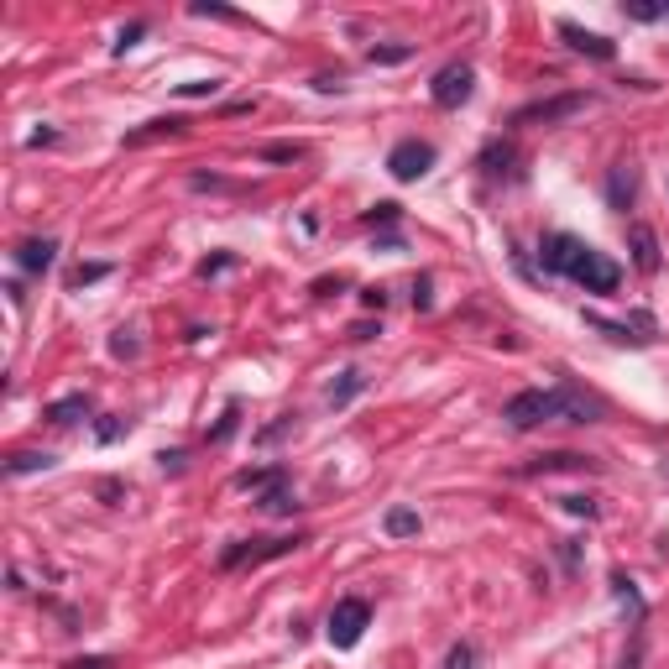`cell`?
<instances>
[{"instance_id": "1", "label": "cell", "mask_w": 669, "mask_h": 669, "mask_svg": "<svg viewBox=\"0 0 669 669\" xmlns=\"http://www.w3.org/2000/svg\"><path fill=\"white\" fill-rule=\"evenodd\" d=\"M502 419L513 424V429H539V424H549V419H560V387H555V392L528 387V392H518V398H507Z\"/></svg>"}, {"instance_id": "2", "label": "cell", "mask_w": 669, "mask_h": 669, "mask_svg": "<svg viewBox=\"0 0 669 669\" xmlns=\"http://www.w3.org/2000/svg\"><path fill=\"white\" fill-rule=\"evenodd\" d=\"M586 105H591V95H581V89L549 95V100H534V105L513 110V126H560V121H570V115H581Z\"/></svg>"}, {"instance_id": "3", "label": "cell", "mask_w": 669, "mask_h": 669, "mask_svg": "<svg viewBox=\"0 0 669 669\" xmlns=\"http://www.w3.org/2000/svg\"><path fill=\"white\" fill-rule=\"evenodd\" d=\"M471 89H476V68L471 63H445L440 74H434V84H429V100L440 110H460L471 100Z\"/></svg>"}, {"instance_id": "4", "label": "cell", "mask_w": 669, "mask_h": 669, "mask_svg": "<svg viewBox=\"0 0 669 669\" xmlns=\"http://www.w3.org/2000/svg\"><path fill=\"white\" fill-rule=\"evenodd\" d=\"M570 283H581L586 293H617V283H622V267L617 262H607L602 251H581V257H575V267L565 272Z\"/></svg>"}, {"instance_id": "5", "label": "cell", "mask_w": 669, "mask_h": 669, "mask_svg": "<svg viewBox=\"0 0 669 669\" xmlns=\"http://www.w3.org/2000/svg\"><path fill=\"white\" fill-rule=\"evenodd\" d=\"M366 622H372V607H366L361 596H345V602H335V612H330V643L335 649H356Z\"/></svg>"}, {"instance_id": "6", "label": "cell", "mask_w": 669, "mask_h": 669, "mask_svg": "<svg viewBox=\"0 0 669 669\" xmlns=\"http://www.w3.org/2000/svg\"><path fill=\"white\" fill-rule=\"evenodd\" d=\"M434 168V147L419 142V136H408V142H398L387 152V173L398 178V183H413V178H424Z\"/></svg>"}, {"instance_id": "7", "label": "cell", "mask_w": 669, "mask_h": 669, "mask_svg": "<svg viewBox=\"0 0 669 669\" xmlns=\"http://www.w3.org/2000/svg\"><path fill=\"white\" fill-rule=\"evenodd\" d=\"M298 544H304V539H257V544H230L225 555H220V565H225V570H236V565H262V560H283V555H293Z\"/></svg>"}, {"instance_id": "8", "label": "cell", "mask_w": 669, "mask_h": 669, "mask_svg": "<svg viewBox=\"0 0 669 669\" xmlns=\"http://www.w3.org/2000/svg\"><path fill=\"white\" fill-rule=\"evenodd\" d=\"M581 251H586V241L581 236H565V230H549V236L539 241V257H544L549 272H570Z\"/></svg>"}, {"instance_id": "9", "label": "cell", "mask_w": 669, "mask_h": 669, "mask_svg": "<svg viewBox=\"0 0 669 669\" xmlns=\"http://www.w3.org/2000/svg\"><path fill=\"white\" fill-rule=\"evenodd\" d=\"M591 330H602V335H612V340H622V345H643V340H654V319L649 314H633V319H602V314H591Z\"/></svg>"}, {"instance_id": "10", "label": "cell", "mask_w": 669, "mask_h": 669, "mask_svg": "<svg viewBox=\"0 0 669 669\" xmlns=\"http://www.w3.org/2000/svg\"><path fill=\"white\" fill-rule=\"evenodd\" d=\"M560 419L596 424V419H602V398H591V392H581L575 382H560Z\"/></svg>"}, {"instance_id": "11", "label": "cell", "mask_w": 669, "mask_h": 669, "mask_svg": "<svg viewBox=\"0 0 669 669\" xmlns=\"http://www.w3.org/2000/svg\"><path fill=\"white\" fill-rule=\"evenodd\" d=\"M560 37L570 42L575 53H586V58H596V63H612V58H617V48H612L602 32H586V27H575V21H560Z\"/></svg>"}, {"instance_id": "12", "label": "cell", "mask_w": 669, "mask_h": 669, "mask_svg": "<svg viewBox=\"0 0 669 669\" xmlns=\"http://www.w3.org/2000/svg\"><path fill=\"white\" fill-rule=\"evenodd\" d=\"M628 251H633V267L638 272H659V236H654V225L633 220L628 225Z\"/></svg>"}, {"instance_id": "13", "label": "cell", "mask_w": 669, "mask_h": 669, "mask_svg": "<svg viewBox=\"0 0 669 669\" xmlns=\"http://www.w3.org/2000/svg\"><path fill=\"white\" fill-rule=\"evenodd\" d=\"M591 460L575 450H555V455H534L528 466H518V476H555V471H586Z\"/></svg>"}, {"instance_id": "14", "label": "cell", "mask_w": 669, "mask_h": 669, "mask_svg": "<svg viewBox=\"0 0 669 669\" xmlns=\"http://www.w3.org/2000/svg\"><path fill=\"white\" fill-rule=\"evenodd\" d=\"M633 194H638V168L633 163H612V173H607V204H612V210H628Z\"/></svg>"}, {"instance_id": "15", "label": "cell", "mask_w": 669, "mask_h": 669, "mask_svg": "<svg viewBox=\"0 0 669 669\" xmlns=\"http://www.w3.org/2000/svg\"><path fill=\"white\" fill-rule=\"evenodd\" d=\"M53 257H58V241H48V236H32V241L16 246V267L21 272H48Z\"/></svg>"}, {"instance_id": "16", "label": "cell", "mask_w": 669, "mask_h": 669, "mask_svg": "<svg viewBox=\"0 0 669 669\" xmlns=\"http://www.w3.org/2000/svg\"><path fill=\"white\" fill-rule=\"evenodd\" d=\"M183 126V115H157V121H147L142 131H126V147H142V142H157V136H178Z\"/></svg>"}, {"instance_id": "17", "label": "cell", "mask_w": 669, "mask_h": 669, "mask_svg": "<svg viewBox=\"0 0 669 669\" xmlns=\"http://www.w3.org/2000/svg\"><path fill=\"white\" fill-rule=\"evenodd\" d=\"M278 481H288L283 466H251V471H236V487H241V492H267V487H278Z\"/></svg>"}, {"instance_id": "18", "label": "cell", "mask_w": 669, "mask_h": 669, "mask_svg": "<svg viewBox=\"0 0 669 669\" xmlns=\"http://www.w3.org/2000/svg\"><path fill=\"white\" fill-rule=\"evenodd\" d=\"M84 413H89V398H84V392H68V398H58V403H48V419L53 424H79L84 419Z\"/></svg>"}, {"instance_id": "19", "label": "cell", "mask_w": 669, "mask_h": 669, "mask_svg": "<svg viewBox=\"0 0 669 669\" xmlns=\"http://www.w3.org/2000/svg\"><path fill=\"white\" fill-rule=\"evenodd\" d=\"M513 157H518L513 142H492L487 152H481V168H487V178H502L507 168H513Z\"/></svg>"}, {"instance_id": "20", "label": "cell", "mask_w": 669, "mask_h": 669, "mask_svg": "<svg viewBox=\"0 0 669 669\" xmlns=\"http://www.w3.org/2000/svg\"><path fill=\"white\" fill-rule=\"evenodd\" d=\"M53 466V455L48 450H16L6 460V476H27V471H48Z\"/></svg>"}, {"instance_id": "21", "label": "cell", "mask_w": 669, "mask_h": 669, "mask_svg": "<svg viewBox=\"0 0 669 669\" xmlns=\"http://www.w3.org/2000/svg\"><path fill=\"white\" fill-rule=\"evenodd\" d=\"M293 507H298V502H293V487H288V481H278V487L262 492V513H272V518H288Z\"/></svg>"}, {"instance_id": "22", "label": "cell", "mask_w": 669, "mask_h": 669, "mask_svg": "<svg viewBox=\"0 0 669 669\" xmlns=\"http://www.w3.org/2000/svg\"><path fill=\"white\" fill-rule=\"evenodd\" d=\"M382 528H387L392 539H408V534H419V513H413V507H392Z\"/></svg>"}, {"instance_id": "23", "label": "cell", "mask_w": 669, "mask_h": 669, "mask_svg": "<svg viewBox=\"0 0 669 669\" xmlns=\"http://www.w3.org/2000/svg\"><path fill=\"white\" fill-rule=\"evenodd\" d=\"M361 387H366V377H361V372H340V382L330 387V408H345Z\"/></svg>"}, {"instance_id": "24", "label": "cell", "mask_w": 669, "mask_h": 669, "mask_svg": "<svg viewBox=\"0 0 669 669\" xmlns=\"http://www.w3.org/2000/svg\"><path fill=\"white\" fill-rule=\"evenodd\" d=\"M100 278H110V262H79L74 272H68V288H89Z\"/></svg>"}, {"instance_id": "25", "label": "cell", "mask_w": 669, "mask_h": 669, "mask_svg": "<svg viewBox=\"0 0 669 669\" xmlns=\"http://www.w3.org/2000/svg\"><path fill=\"white\" fill-rule=\"evenodd\" d=\"M622 11H628L633 21H664V16H669V6H664V0H628Z\"/></svg>"}, {"instance_id": "26", "label": "cell", "mask_w": 669, "mask_h": 669, "mask_svg": "<svg viewBox=\"0 0 669 669\" xmlns=\"http://www.w3.org/2000/svg\"><path fill=\"white\" fill-rule=\"evenodd\" d=\"M236 424H241V408H236V403H230V408L220 413V424L210 429V440H215V445H220V440H230V434H236Z\"/></svg>"}, {"instance_id": "27", "label": "cell", "mask_w": 669, "mask_h": 669, "mask_svg": "<svg viewBox=\"0 0 669 669\" xmlns=\"http://www.w3.org/2000/svg\"><path fill=\"white\" fill-rule=\"evenodd\" d=\"M262 157H267V163H298V157H304V147H293V142H272V147H262Z\"/></svg>"}, {"instance_id": "28", "label": "cell", "mask_w": 669, "mask_h": 669, "mask_svg": "<svg viewBox=\"0 0 669 669\" xmlns=\"http://www.w3.org/2000/svg\"><path fill=\"white\" fill-rule=\"evenodd\" d=\"M445 669H476V649L471 643H455V649L445 654Z\"/></svg>"}, {"instance_id": "29", "label": "cell", "mask_w": 669, "mask_h": 669, "mask_svg": "<svg viewBox=\"0 0 669 669\" xmlns=\"http://www.w3.org/2000/svg\"><path fill=\"white\" fill-rule=\"evenodd\" d=\"M565 502V513H575V518H596V502L591 497H560Z\"/></svg>"}, {"instance_id": "30", "label": "cell", "mask_w": 669, "mask_h": 669, "mask_svg": "<svg viewBox=\"0 0 669 669\" xmlns=\"http://www.w3.org/2000/svg\"><path fill=\"white\" fill-rule=\"evenodd\" d=\"M147 32V21H131V27L121 32V37H115V53H126V48H136V37H142Z\"/></svg>"}, {"instance_id": "31", "label": "cell", "mask_w": 669, "mask_h": 669, "mask_svg": "<svg viewBox=\"0 0 669 669\" xmlns=\"http://www.w3.org/2000/svg\"><path fill=\"white\" fill-rule=\"evenodd\" d=\"M413 58V48H372V63H403Z\"/></svg>"}, {"instance_id": "32", "label": "cell", "mask_w": 669, "mask_h": 669, "mask_svg": "<svg viewBox=\"0 0 669 669\" xmlns=\"http://www.w3.org/2000/svg\"><path fill=\"white\" fill-rule=\"evenodd\" d=\"M215 89H220L215 79H199V84H183V89H178V95H189V100H199V95H215Z\"/></svg>"}, {"instance_id": "33", "label": "cell", "mask_w": 669, "mask_h": 669, "mask_svg": "<svg viewBox=\"0 0 669 669\" xmlns=\"http://www.w3.org/2000/svg\"><path fill=\"white\" fill-rule=\"evenodd\" d=\"M63 669H110V659L105 654H89V659H68Z\"/></svg>"}, {"instance_id": "34", "label": "cell", "mask_w": 669, "mask_h": 669, "mask_svg": "<svg viewBox=\"0 0 669 669\" xmlns=\"http://www.w3.org/2000/svg\"><path fill=\"white\" fill-rule=\"evenodd\" d=\"M194 16H215V21H241L236 11H225V6H194Z\"/></svg>"}, {"instance_id": "35", "label": "cell", "mask_w": 669, "mask_h": 669, "mask_svg": "<svg viewBox=\"0 0 669 669\" xmlns=\"http://www.w3.org/2000/svg\"><path fill=\"white\" fill-rule=\"evenodd\" d=\"M121 434H126L121 419H105V424H100V440H105V445H110V440H121Z\"/></svg>"}, {"instance_id": "36", "label": "cell", "mask_w": 669, "mask_h": 669, "mask_svg": "<svg viewBox=\"0 0 669 669\" xmlns=\"http://www.w3.org/2000/svg\"><path fill=\"white\" fill-rule=\"evenodd\" d=\"M413 304H419V309H429V304H434V298H429V278L413 283Z\"/></svg>"}, {"instance_id": "37", "label": "cell", "mask_w": 669, "mask_h": 669, "mask_svg": "<svg viewBox=\"0 0 669 669\" xmlns=\"http://www.w3.org/2000/svg\"><path fill=\"white\" fill-rule=\"evenodd\" d=\"M225 267H236V257H215V262H204V267H199V278H210V272H225Z\"/></svg>"}, {"instance_id": "38", "label": "cell", "mask_w": 669, "mask_h": 669, "mask_svg": "<svg viewBox=\"0 0 669 669\" xmlns=\"http://www.w3.org/2000/svg\"><path fill=\"white\" fill-rule=\"evenodd\" d=\"M157 460H163V471H183V450H163Z\"/></svg>"}, {"instance_id": "39", "label": "cell", "mask_w": 669, "mask_h": 669, "mask_svg": "<svg viewBox=\"0 0 669 669\" xmlns=\"http://www.w3.org/2000/svg\"><path fill=\"white\" fill-rule=\"evenodd\" d=\"M361 304H366V309H382V304H387V293H382V288H366V293H361Z\"/></svg>"}, {"instance_id": "40", "label": "cell", "mask_w": 669, "mask_h": 669, "mask_svg": "<svg viewBox=\"0 0 669 669\" xmlns=\"http://www.w3.org/2000/svg\"><path fill=\"white\" fill-rule=\"evenodd\" d=\"M110 351H115V356H131V351H136V340H126V330H121V335L110 340Z\"/></svg>"}, {"instance_id": "41", "label": "cell", "mask_w": 669, "mask_h": 669, "mask_svg": "<svg viewBox=\"0 0 669 669\" xmlns=\"http://www.w3.org/2000/svg\"><path fill=\"white\" fill-rule=\"evenodd\" d=\"M377 335V325H366V319H356V325H351V340H372Z\"/></svg>"}, {"instance_id": "42", "label": "cell", "mask_w": 669, "mask_h": 669, "mask_svg": "<svg viewBox=\"0 0 669 669\" xmlns=\"http://www.w3.org/2000/svg\"><path fill=\"white\" fill-rule=\"evenodd\" d=\"M372 220H382V225H387V220H398V204H377Z\"/></svg>"}]
</instances>
